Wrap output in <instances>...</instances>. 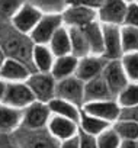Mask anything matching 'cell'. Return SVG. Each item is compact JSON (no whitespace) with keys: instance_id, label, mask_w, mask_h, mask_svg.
<instances>
[{"instance_id":"603a6c76","label":"cell","mask_w":138,"mask_h":148,"mask_svg":"<svg viewBox=\"0 0 138 148\" xmlns=\"http://www.w3.org/2000/svg\"><path fill=\"white\" fill-rule=\"evenodd\" d=\"M48 47L52 51V54L55 55V58L71 54V42H70V32H68V28L62 25L54 34V36L48 42Z\"/></svg>"},{"instance_id":"ac0fdd59","label":"cell","mask_w":138,"mask_h":148,"mask_svg":"<svg viewBox=\"0 0 138 148\" xmlns=\"http://www.w3.org/2000/svg\"><path fill=\"white\" fill-rule=\"evenodd\" d=\"M55 61V55L49 49L48 45L35 44L32 49V67L34 71L38 73H51L52 64Z\"/></svg>"},{"instance_id":"9a60e30c","label":"cell","mask_w":138,"mask_h":148,"mask_svg":"<svg viewBox=\"0 0 138 148\" xmlns=\"http://www.w3.org/2000/svg\"><path fill=\"white\" fill-rule=\"evenodd\" d=\"M47 129L60 142L77 136L79 131H80L77 122H73L70 119H65V118H61V116H55V115L51 116V119L47 125Z\"/></svg>"},{"instance_id":"7402d4cb","label":"cell","mask_w":138,"mask_h":148,"mask_svg":"<svg viewBox=\"0 0 138 148\" xmlns=\"http://www.w3.org/2000/svg\"><path fill=\"white\" fill-rule=\"evenodd\" d=\"M106 99H113V96L111 95L108 84L102 76L84 83V103L95 100H106Z\"/></svg>"},{"instance_id":"f546056e","label":"cell","mask_w":138,"mask_h":148,"mask_svg":"<svg viewBox=\"0 0 138 148\" xmlns=\"http://www.w3.org/2000/svg\"><path fill=\"white\" fill-rule=\"evenodd\" d=\"M121 62H122V67L128 80L138 83V51L124 54L121 57Z\"/></svg>"},{"instance_id":"1f68e13d","label":"cell","mask_w":138,"mask_h":148,"mask_svg":"<svg viewBox=\"0 0 138 148\" xmlns=\"http://www.w3.org/2000/svg\"><path fill=\"white\" fill-rule=\"evenodd\" d=\"M96 142H97V148H119L121 138L113 131V128L112 129L108 128L106 131H103L100 135L96 136Z\"/></svg>"},{"instance_id":"7c38bea8","label":"cell","mask_w":138,"mask_h":148,"mask_svg":"<svg viewBox=\"0 0 138 148\" xmlns=\"http://www.w3.org/2000/svg\"><path fill=\"white\" fill-rule=\"evenodd\" d=\"M108 60L102 55H86L83 58H79L77 68L74 76L79 77L82 82H90L99 76H102V71L106 65Z\"/></svg>"},{"instance_id":"cb8c5ba5","label":"cell","mask_w":138,"mask_h":148,"mask_svg":"<svg viewBox=\"0 0 138 148\" xmlns=\"http://www.w3.org/2000/svg\"><path fill=\"white\" fill-rule=\"evenodd\" d=\"M109 122L103 121V119H99L96 116H92L86 112L82 110V115H80V121H79V129L87 135H92V136H97L100 135L103 131H106L109 128Z\"/></svg>"},{"instance_id":"7a4b0ae2","label":"cell","mask_w":138,"mask_h":148,"mask_svg":"<svg viewBox=\"0 0 138 148\" xmlns=\"http://www.w3.org/2000/svg\"><path fill=\"white\" fill-rule=\"evenodd\" d=\"M9 135L19 148H60V141L55 139L47 128L28 129L19 126Z\"/></svg>"},{"instance_id":"ab89813d","label":"cell","mask_w":138,"mask_h":148,"mask_svg":"<svg viewBox=\"0 0 138 148\" xmlns=\"http://www.w3.org/2000/svg\"><path fill=\"white\" fill-rule=\"evenodd\" d=\"M5 89H6V82L0 79V102L3 99V93H5Z\"/></svg>"},{"instance_id":"44dd1931","label":"cell","mask_w":138,"mask_h":148,"mask_svg":"<svg viewBox=\"0 0 138 148\" xmlns=\"http://www.w3.org/2000/svg\"><path fill=\"white\" fill-rule=\"evenodd\" d=\"M84 32V36L89 44V49L92 55H103V31L102 23L99 21L89 23L84 28H80Z\"/></svg>"},{"instance_id":"5bb4252c","label":"cell","mask_w":138,"mask_h":148,"mask_svg":"<svg viewBox=\"0 0 138 148\" xmlns=\"http://www.w3.org/2000/svg\"><path fill=\"white\" fill-rule=\"evenodd\" d=\"M103 31V55L108 61L121 60L124 55L121 44V26L115 25H102Z\"/></svg>"},{"instance_id":"8fae6325","label":"cell","mask_w":138,"mask_h":148,"mask_svg":"<svg viewBox=\"0 0 138 148\" xmlns=\"http://www.w3.org/2000/svg\"><path fill=\"white\" fill-rule=\"evenodd\" d=\"M82 110L96 116L99 119H103L106 122H113L119 119L121 115V106L118 105L116 100L113 99H106V100H95V102H86L82 106Z\"/></svg>"},{"instance_id":"8992f818","label":"cell","mask_w":138,"mask_h":148,"mask_svg":"<svg viewBox=\"0 0 138 148\" xmlns=\"http://www.w3.org/2000/svg\"><path fill=\"white\" fill-rule=\"evenodd\" d=\"M32 102H35V97L28 87L26 82H19V83H6V89L3 93L2 103L12 106L15 109L23 110L28 108Z\"/></svg>"},{"instance_id":"f1b7e54d","label":"cell","mask_w":138,"mask_h":148,"mask_svg":"<svg viewBox=\"0 0 138 148\" xmlns=\"http://www.w3.org/2000/svg\"><path fill=\"white\" fill-rule=\"evenodd\" d=\"M26 0H0V23H10Z\"/></svg>"},{"instance_id":"52a82bcc","label":"cell","mask_w":138,"mask_h":148,"mask_svg":"<svg viewBox=\"0 0 138 148\" xmlns=\"http://www.w3.org/2000/svg\"><path fill=\"white\" fill-rule=\"evenodd\" d=\"M102 77L108 84V89L113 97H116L126 86H128V77L124 71L121 60H111L106 62Z\"/></svg>"},{"instance_id":"9c48e42d","label":"cell","mask_w":138,"mask_h":148,"mask_svg":"<svg viewBox=\"0 0 138 148\" xmlns=\"http://www.w3.org/2000/svg\"><path fill=\"white\" fill-rule=\"evenodd\" d=\"M128 3L124 0H105L97 9V21L102 25L122 26L126 16Z\"/></svg>"},{"instance_id":"e0dca14e","label":"cell","mask_w":138,"mask_h":148,"mask_svg":"<svg viewBox=\"0 0 138 148\" xmlns=\"http://www.w3.org/2000/svg\"><path fill=\"white\" fill-rule=\"evenodd\" d=\"M23 110L15 109L0 102V134H12L22 123Z\"/></svg>"},{"instance_id":"e575fe53","label":"cell","mask_w":138,"mask_h":148,"mask_svg":"<svg viewBox=\"0 0 138 148\" xmlns=\"http://www.w3.org/2000/svg\"><path fill=\"white\" fill-rule=\"evenodd\" d=\"M119 119L132 121V122H137L138 123V105L137 106H131V108H121Z\"/></svg>"},{"instance_id":"ee69618b","label":"cell","mask_w":138,"mask_h":148,"mask_svg":"<svg viewBox=\"0 0 138 148\" xmlns=\"http://www.w3.org/2000/svg\"><path fill=\"white\" fill-rule=\"evenodd\" d=\"M137 147H138V139H137Z\"/></svg>"},{"instance_id":"2e32d148","label":"cell","mask_w":138,"mask_h":148,"mask_svg":"<svg viewBox=\"0 0 138 148\" xmlns=\"http://www.w3.org/2000/svg\"><path fill=\"white\" fill-rule=\"evenodd\" d=\"M31 73L34 71L23 62L13 58H6L5 64L0 68V79L5 80L6 83H19V82H26Z\"/></svg>"},{"instance_id":"60d3db41","label":"cell","mask_w":138,"mask_h":148,"mask_svg":"<svg viewBox=\"0 0 138 148\" xmlns=\"http://www.w3.org/2000/svg\"><path fill=\"white\" fill-rule=\"evenodd\" d=\"M6 54H5V51L2 49V47H0V68H2V65L5 64V61H6Z\"/></svg>"},{"instance_id":"5b68a950","label":"cell","mask_w":138,"mask_h":148,"mask_svg":"<svg viewBox=\"0 0 138 148\" xmlns=\"http://www.w3.org/2000/svg\"><path fill=\"white\" fill-rule=\"evenodd\" d=\"M52 113L48 108V103L35 100L23 109L21 126L28 129H44L47 128Z\"/></svg>"},{"instance_id":"8d00e7d4","label":"cell","mask_w":138,"mask_h":148,"mask_svg":"<svg viewBox=\"0 0 138 148\" xmlns=\"http://www.w3.org/2000/svg\"><path fill=\"white\" fill-rule=\"evenodd\" d=\"M0 148H19L8 134H0Z\"/></svg>"},{"instance_id":"74e56055","label":"cell","mask_w":138,"mask_h":148,"mask_svg":"<svg viewBox=\"0 0 138 148\" xmlns=\"http://www.w3.org/2000/svg\"><path fill=\"white\" fill-rule=\"evenodd\" d=\"M60 148H80V144H79V135L74 136V138H70V139L61 141V142H60Z\"/></svg>"},{"instance_id":"d590c367","label":"cell","mask_w":138,"mask_h":148,"mask_svg":"<svg viewBox=\"0 0 138 148\" xmlns=\"http://www.w3.org/2000/svg\"><path fill=\"white\" fill-rule=\"evenodd\" d=\"M79 144H80V148H97L96 136L87 135L82 131H79Z\"/></svg>"},{"instance_id":"d4e9b609","label":"cell","mask_w":138,"mask_h":148,"mask_svg":"<svg viewBox=\"0 0 138 148\" xmlns=\"http://www.w3.org/2000/svg\"><path fill=\"white\" fill-rule=\"evenodd\" d=\"M68 32H70L71 54L77 58L90 55V49H89V44L84 36V32L80 28H68Z\"/></svg>"},{"instance_id":"277c9868","label":"cell","mask_w":138,"mask_h":148,"mask_svg":"<svg viewBox=\"0 0 138 148\" xmlns=\"http://www.w3.org/2000/svg\"><path fill=\"white\" fill-rule=\"evenodd\" d=\"M55 97L64 99L82 108L84 105V82L76 76L58 80L55 87Z\"/></svg>"},{"instance_id":"ba28073f","label":"cell","mask_w":138,"mask_h":148,"mask_svg":"<svg viewBox=\"0 0 138 148\" xmlns=\"http://www.w3.org/2000/svg\"><path fill=\"white\" fill-rule=\"evenodd\" d=\"M62 16L61 15H42L34 31L29 34L34 44L48 45L54 34L62 26Z\"/></svg>"},{"instance_id":"836d02e7","label":"cell","mask_w":138,"mask_h":148,"mask_svg":"<svg viewBox=\"0 0 138 148\" xmlns=\"http://www.w3.org/2000/svg\"><path fill=\"white\" fill-rule=\"evenodd\" d=\"M105 0H68V5L73 6H83V8H89V9H95L97 12V9L103 5Z\"/></svg>"},{"instance_id":"83f0119b","label":"cell","mask_w":138,"mask_h":148,"mask_svg":"<svg viewBox=\"0 0 138 148\" xmlns=\"http://www.w3.org/2000/svg\"><path fill=\"white\" fill-rule=\"evenodd\" d=\"M113 131L118 134L121 141H124V139L137 141L138 139V123L137 122L118 119L116 123L113 125Z\"/></svg>"},{"instance_id":"7bdbcfd3","label":"cell","mask_w":138,"mask_h":148,"mask_svg":"<svg viewBox=\"0 0 138 148\" xmlns=\"http://www.w3.org/2000/svg\"><path fill=\"white\" fill-rule=\"evenodd\" d=\"M135 3H137V5H138V0H135Z\"/></svg>"},{"instance_id":"4316f807","label":"cell","mask_w":138,"mask_h":148,"mask_svg":"<svg viewBox=\"0 0 138 148\" xmlns=\"http://www.w3.org/2000/svg\"><path fill=\"white\" fill-rule=\"evenodd\" d=\"M121 44L122 52H137L138 51V28L122 25L121 26Z\"/></svg>"},{"instance_id":"d6a6232c","label":"cell","mask_w":138,"mask_h":148,"mask_svg":"<svg viewBox=\"0 0 138 148\" xmlns=\"http://www.w3.org/2000/svg\"><path fill=\"white\" fill-rule=\"evenodd\" d=\"M124 25L138 28V5L135 2L128 3V9H126V16H125Z\"/></svg>"},{"instance_id":"f35d334b","label":"cell","mask_w":138,"mask_h":148,"mask_svg":"<svg viewBox=\"0 0 138 148\" xmlns=\"http://www.w3.org/2000/svg\"><path fill=\"white\" fill-rule=\"evenodd\" d=\"M119 148H138V147H137V141H132V139H124V141H121Z\"/></svg>"},{"instance_id":"3957f363","label":"cell","mask_w":138,"mask_h":148,"mask_svg":"<svg viewBox=\"0 0 138 148\" xmlns=\"http://www.w3.org/2000/svg\"><path fill=\"white\" fill-rule=\"evenodd\" d=\"M28 87L31 89L35 100L48 103L55 97V87L57 80L52 77L51 73H38L34 71L26 80Z\"/></svg>"},{"instance_id":"b9f144b4","label":"cell","mask_w":138,"mask_h":148,"mask_svg":"<svg viewBox=\"0 0 138 148\" xmlns=\"http://www.w3.org/2000/svg\"><path fill=\"white\" fill-rule=\"evenodd\" d=\"M124 2H126V3H132L134 0H124Z\"/></svg>"},{"instance_id":"4dcf8cb0","label":"cell","mask_w":138,"mask_h":148,"mask_svg":"<svg viewBox=\"0 0 138 148\" xmlns=\"http://www.w3.org/2000/svg\"><path fill=\"white\" fill-rule=\"evenodd\" d=\"M116 102L121 108H131L138 105V84H128L118 96Z\"/></svg>"},{"instance_id":"6da1fadb","label":"cell","mask_w":138,"mask_h":148,"mask_svg":"<svg viewBox=\"0 0 138 148\" xmlns=\"http://www.w3.org/2000/svg\"><path fill=\"white\" fill-rule=\"evenodd\" d=\"M34 42L29 35L19 32L12 23H0V47L8 58L18 60L28 65L32 71V49Z\"/></svg>"},{"instance_id":"d6986e66","label":"cell","mask_w":138,"mask_h":148,"mask_svg":"<svg viewBox=\"0 0 138 148\" xmlns=\"http://www.w3.org/2000/svg\"><path fill=\"white\" fill-rule=\"evenodd\" d=\"M48 108H49L51 113L55 115V116H61V118H65V119H70V121L77 122V123L80 121L82 108L76 106L71 102H67V100L60 99V97H54L52 100L48 102Z\"/></svg>"},{"instance_id":"30bf717a","label":"cell","mask_w":138,"mask_h":148,"mask_svg":"<svg viewBox=\"0 0 138 148\" xmlns=\"http://www.w3.org/2000/svg\"><path fill=\"white\" fill-rule=\"evenodd\" d=\"M62 23L67 28H84L92 22L97 21V12L95 9L68 5L61 13Z\"/></svg>"},{"instance_id":"4fadbf2b","label":"cell","mask_w":138,"mask_h":148,"mask_svg":"<svg viewBox=\"0 0 138 148\" xmlns=\"http://www.w3.org/2000/svg\"><path fill=\"white\" fill-rule=\"evenodd\" d=\"M42 15L44 13H41L35 6H32L28 2H25V5L19 9V12L12 18L10 23L19 32L29 35L34 31V28L36 26V23L39 22V19L42 18Z\"/></svg>"},{"instance_id":"484cf974","label":"cell","mask_w":138,"mask_h":148,"mask_svg":"<svg viewBox=\"0 0 138 148\" xmlns=\"http://www.w3.org/2000/svg\"><path fill=\"white\" fill-rule=\"evenodd\" d=\"M44 15H61L68 6V0H26Z\"/></svg>"},{"instance_id":"ffe728a7","label":"cell","mask_w":138,"mask_h":148,"mask_svg":"<svg viewBox=\"0 0 138 148\" xmlns=\"http://www.w3.org/2000/svg\"><path fill=\"white\" fill-rule=\"evenodd\" d=\"M77 62H79V58L74 57L73 54L57 57L54 64H52V68H51L52 77L58 82V80L67 79L70 76H74L76 68H77Z\"/></svg>"}]
</instances>
